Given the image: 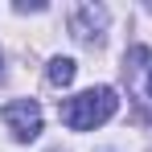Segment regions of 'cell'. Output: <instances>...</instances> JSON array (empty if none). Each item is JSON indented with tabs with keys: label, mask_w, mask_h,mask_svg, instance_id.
<instances>
[{
	"label": "cell",
	"mask_w": 152,
	"mask_h": 152,
	"mask_svg": "<svg viewBox=\"0 0 152 152\" xmlns=\"http://www.w3.org/2000/svg\"><path fill=\"white\" fill-rule=\"evenodd\" d=\"M107 25V8H99V4H82L74 12V37L78 41H91V37H99V29Z\"/></svg>",
	"instance_id": "cell-3"
},
{
	"label": "cell",
	"mask_w": 152,
	"mask_h": 152,
	"mask_svg": "<svg viewBox=\"0 0 152 152\" xmlns=\"http://www.w3.org/2000/svg\"><path fill=\"white\" fill-rule=\"evenodd\" d=\"M148 95H152V74H148Z\"/></svg>",
	"instance_id": "cell-5"
},
{
	"label": "cell",
	"mask_w": 152,
	"mask_h": 152,
	"mask_svg": "<svg viewBox=\"0 0 152 152\" xmlns=\"http://www.w3.org/2000/svg\"><path fill=\"white\" fill-rule=\"evenodd\" d=\"M50 82L53 86H70L74 82V62L70 58H53L50 62Z\"/></svg>",
	"instance_id": "cell-4"
},
{
	"label": "cell",
	"mask_w": 152,
	"mask_h": 152,
	"mask_svg": "<svg viewBox=\"0 0 152 152\" xmlns=\"http://www.w3.org/2000/svg\"><path fill=\"white\" fill-rule=\"evenodd\" d=\"M115 107H119V95L111 91V86H91V91H82L74 99H66L58 111H62V124L74 127V132H91V127L107 124L111 115H115Z\"/></svg>",
	"instance_id": "cell-1"
},
{
	"label": "cell",
	"mask_w": 152,
	"mask_h": 152,
	"mask_svg": "<svg viewBox=\"0 0 152 152\" xmlns=\"http://www.w3.org/2000/svg\"><path fill=\"white\" fill-rule=\"evenodd\" d=\"M4 124H8V132H12L21 144H29V140L41 136V107L33 99H12L4 107Z\"/></svg>",
	"instance_id": "cell-2"
}]
</instances>
